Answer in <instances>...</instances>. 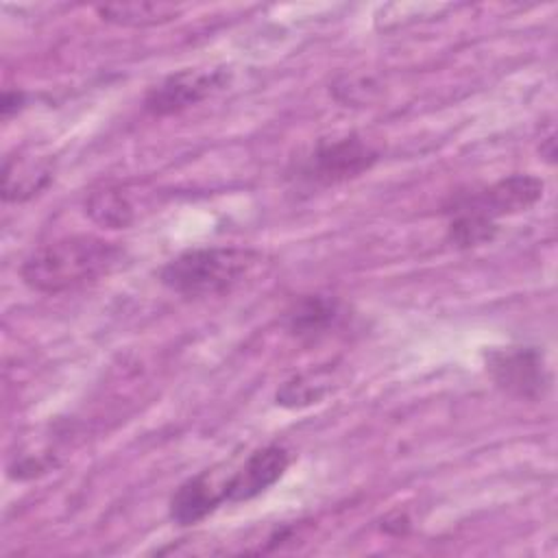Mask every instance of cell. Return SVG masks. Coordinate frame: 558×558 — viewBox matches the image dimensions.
I'll use <instances>...</instances> for the list:
<instances>
[{"mask_svg": "<svg viewBox=\"0 0 558 558\" xmlns=\"http://www.w3.org/2000/svg\"><path fill=\"white\" fill-rule=\"evenodd\" d=\"M229 81L225 68H187L166 76L155 85L144 100V107L155 116H172L194 107L222 89Z\"/></svg>", "mask_w": 558, "mask_h": 558, "instance_id": "4", "label": "cell"}, {"mask_svg": "<svg viewBox=\"0 0 558 558\" xmlns=\"http://www.w3.org/2000/svg\"><path fill=\"white\" fill-rule=\"evenodd\" d=\"M486 366L495 384L519 399H538L547 388L543 353L534 347L495 349L486 355Z\"/></svg>", "mask_w": 558, "mask_h": 558, "instance_id": "6", "label": "cell"}, {"mask_svg": "<svg viewBox=\"0 0 558 558\" xmlns=\"http://www.w3.org/2000/svg\"><path fill=\"white\" fill-rule=\"evenodd\" d=\"M262 262V255L244 246H203L172 257L161 270L159 281L177 294L201 299L231 292Z\"/></svg>", "mask_w": 558, "mask_h": 558, "instance_id": "2", "label": "cell"}, {"mask_svg": "<svg viewBox=\"0 0 558 558\" xmlns=\"http://www.w3.org/2000/svg\"><path fill=\"white\" fill-rule=\"evenodd\" d=\"M325 395V388L320 384H312L305 377H294L292 381H286L281 390L277 392V403L286 408H301L310 405L312 401H318Z\"/></svg>", "mask_w": 558, "mask_h": 558, "instance_id": "14", "label": "cell"}, {"mask_svg": "<svg viewBox=\"0 0 558 558\" xmlns=\"http://www.w3.org/2000/svg\"><path fill=\"white\" fill-rule=\"evenodd\" d=\"M52 161L37 155H9L2 166V198L24 203L52 181Z\"/></svg>", "mask_w": 558, "mask_h": 558, "instance_id": "8", "label": "cell"}, {"mask_svg": "<svg viewBox=\"0 0 558 558\" xmlns=\"http://www.w3.org/2000/svg\"><path fill=\"white\" fill-rule=\"evenodd\" d=\"M497 235V222L473 214V211H451L449 240L462 248L480 246L490 242Z\"/></svg>", "mask_w": 558, "mask_h": 558, "instance_id": "13", "label": "cell"}, {"mask_svg": "<svg viewBox=\"0 0 558 558\" xmlns=\"http://www.w3.org/2000/svg\"><path fill=\"white\" fill-rule=\"evenodd\" d=\"M543 190L545 183L534 174H510L480 192L460 194L449 211H473L495 220L504 214L530 209L541 201Z\"/></svg>", "mask_w": 558, "mask_h": 558, "instance_id": "5", "label": "cell"}, {"mask_svg": "<svg viewBox=\"0 0 558 558\" xmlns=\"http://www.w3.org/2000/svg\"><path fill=\"white\" fill-rule=\"evenodd\" d=\"M290 464V456L279 445H268L251 453L240 471H235L225 484L222 495L225 501H248L264 490H268L275 482L281 480Z\"/></svg>", "mask_w": 558, "mask_h": 558, "instance_id": "7", "label": "cell"}, {"mask_svg": "<svg viewBox=\"0 0 558 558\" xmlns=\"http://www.w3.org/2000/svg\"><path fill=\"white\" fill-rule=\"evenodd\" d=\"M340 316L338 301L327 296H305L288 312V329L301 338L325 333Z\"/></svg>", "mask_w": 558, "mask_h": 558, "instance_id": "12", "label": "cell"}, {"mask_svg": "<svg viewBox=\"0 0 558 558\" xmlns=\"http://www.w3.org/2000/svg\"><path fill=\"white\" fill-rule=\"evenodd\" d=\"M379 159V153L360 135H344L333 140H320L314 150L301 161L299 174L310 183L333 185L362 172Z\"/></svg>", "mask_w": 558, "mask_h": 558, "instance_id": "3", "label": "cell"}, {"mask_svg": "<svg viewBox=\"0 0 558 558\" xmlns=\"http://www.w3.org/2000/svg\"><path fill=\"white\" fill-rule=\"evenodd\" d=\"M22 100H24V96L20 92H4V96H2V116L9 118L11 111L20 107Z\"/></svg>", "mask_w": 558, "mask_h": 558, "instance_id": "15", "label": "cell"}, {"mask_svg": "<svg viewBox=\"0 0 558 558\" xmlns=\"http://www.w3.org/2000/svg\"><path fill=\"white\" fill-rule=\"evenodd\" d=\"M124 257L118 242L96 235H68L33 251L20 275L24 283L44 294H61L113 272Z\"/></svg>", "mask_w": 558, "mask_h": 558, "instance_id": "1", "label": "cell"}, {"mask_svg": "<svg viewBox=\"0 0 558 558\" xmlns=\"http://www.w3.org/2000/svg\"><path fill=\"white\" fill-rule=\"evenodd\" d=\"M85 214L100 227L124 229L135 220V205L122 187L105 185L87 194Z\"/></svg>", "mask_w": 558, "mask_h": 558, "instance_id": "11", "label": "cell"}, {"mask_svg": "<svg viewBox=\"0 0 558 558\" xmlns=\"http://www.w3.org/2000/svg\"><path fill=\"white\" fill-rule=\"evenodd\" d=\"M225 501L222 484L214 486L207 473L190 477L170 497V519L179 525H194L203 521Z\"/></svg>", "mask_w": 558, "mask_h": 558, "instance_id": "9", "label": "cell"}, {"mask_svg": "<svg viewBox=\"0 0 558 558\" xmlns=\"http://www.w3.org/2000/svg\"><path fill=\"white\" fill-rule=\"evenodd\" d=\"M96 11L105 22L129 26V28L159 26L181 15V7L170 2H118V4L98 7Z\"/></svg>", "mask_w": 558, "mask_h": 558, "instance_id": "10", "label": "cell"}]
</instances>
